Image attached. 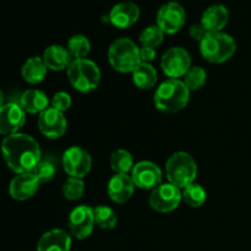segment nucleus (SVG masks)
<instances>
[{"label": "nucleus", "mask_w": 251, "mask_h": 251, "mask_svg": "<svg viewBox=\"0 0 251 251\" xmlns=\"http://www.w3.org/2000/svg\"><path fill=\"white\" fill-rule=\"evenodd\" d=\"M1 153L7 167L16 174L31 173L42 156L38 142L29 135L20 132L2 140Z\"/></svg>", "instance_id": "nucleus-1"}, {"label": "nucleus", "mask_w": 251, "mask_h": 251, "mask_svg": "<svg viewBox=\"0 0 251 251\" xmlns=\"http://www.w3.org/2000/svg\"><path fill=\"white\" fill-rule=\"evenodd\" d=\"M190 100V90L183 80L168 78L163 81L153 96L154 107L162 113L173 114L183 110Z\"/></svg>", "instance_id": "nucleus-2"}, {"label": "nucleus", "mask_w": 251, "mask_h": 251, "mask_svg": "<svg viewBox=\"0 0 251 251\" xmlns=\"http://www.w3.org/2000/svg\"><path fill=\"white\" fill-rule=\"evenodd\" d=\"M66 76L70 85L81 93H90L100 86V68L90 59H74L66 70Z\"/></svg>", "instance_id": "nucleus-3"}, {"label": "nucleus", "mask_w": 251, "mask_h": 251, "mask_svg": "<svg viewBox=\"0 0 251 251\" xmlns=\"http://www.w3.org/2000/svg\"><path fill=\"white\" fill-rule=\"evenodd\" d=\"M166 176L168 183L183 190L188 185L195 183L198 176V164L186 152H176L167 159Z\"/></svg>", "instance_id": "nucleus-4"}, {"label": "nucleus", "mask_w": 251, "mask_h": 251, "mask_svg": "<svg viewBox=\"0 0 251 251\" xmlns=\"http://www.w3.org/2000/svg\"><path fill=\"white\" fill-rule=\"evenodd\" d=\"M108 61L118 73H132L141 64L140 48L126 37L115 39L108 49Z\"/></svg>", "instance_id": "nucleus-5"}, {"label": "nucleus", "mask_w": 251, "mask_h": 251, "mask_svg": "<svg viewBox=\"0 0 251 251\" xmlns=\"http://www.w3.org/2000/svg\"><path fill=\"white\" fill-rule=\"evenodd\" d=\"M235 50L237 43L234 38L223 32H208L200 42V53L208 63H225L234 55Z\"/></svg>", "instance_id": "nucleus-6"}, {"label": "nucleus", "mask_w": 251, "mask_h": 251, "mask_svg": "<svg viewBox=\"0 0 251 251\" xmlns=\"http://www.w3.org/2000/svg\"><path fill=\"white\" fill-rule=\"evenodd\" d=\"M191 68V56L181 47H172L161 58V69L168 78L180 80Z\"/></svg>", "instance_id": "nucleus-7"}, {"label": "nucleus", "mask_w": 251, "mask_h": 251, "mask_svg": "<svg viewBox=\"0 0 251 251\" xmlns=\"http://www.w3.org/2000/svg\"><path fill=\"white\" fill-rule=\"evenodd\" d=\"M61 163L69 176L83 179L92 168V157L82 147L71 146L63 153Z\"/></svg>", "instance_id": "nucleus-8"}, {"label": "nucleus", "mask_w": 251, "mask_h": 251, "mask_svg": "<svg viewBox=\"0 0 251 251\" xmlns=\"http://www.w3.org/2000/svg\"><path fill=\"white\" fill-rule=\"evenodd\" d=\"M183 201L181 190L171 183H162L151 191L149 203L159 213H168L179 207Z\"/></svg>", "instance_id": "nucleus-9"}, {"label": "nucleus", "mask_w": 251, "mask_h": 251, "mask_svg": "<svg viewBox=\"0 0 251 251\" xmlns=\"http://www.w3.org/2000/svg\"><path fill=\"white\" fill-rule=\"evenodd\" d=\"M185 20V9L176 1L166 2L157 12V26L166 34H174L180 31Z\"/></svg>", "instance_id": "nucleus-10"}, {"label": "nucleus", "mask_w": 251, "mask_h": 251, "mask_svg": "<svg viewBox=\"0 0 251 251\" xmlns=\"http://www.w3.org/2000/svg\"><path fill=\"white\" fill-rule=\"evenodd\" d=\"M68 226L70 233L76 239L82 240L90 237L96 226L93 207L81 205L74 208L69 215Z\"/></svg>", "instance_id": "nucleus-11"}, {"label": "nucleus", "mask_w": 251, "mask_h": 251, "mask_svg": "<svg viewBox=\"0 0 251 251\" xmlns=\"http://www.w3.org/2000/svg\"><path fill=\"white\" fill-rule=\"evenodd\" d=\"M131 179L135 186L142 190H153L161 185L163 172L151 161L137 162L131 171Z\"/></svg>", "instance_id": "nucleus-12"}, {"label": "nucleus", "mask_w": 251, "mask_h": 251, "mask_svg": "<svg viewBox=\"0 0 251 251\" xmlns=\"http://www.w3.org/2000/svg\"><path fill=\"white\" fill-rule=\"evenodd\" d=\"M38 129L46 137L51 140L64 136L68 129V120L63 112L49 107L38 117Z\"/></svg>", "instance_id": "nucleus-13"}, {"label": "nucleus", "mask_w": 251, "mask_h": 251, "mask_svg": "<svg viewBox=\"0 0 251 251\" xmlns=\"http://www.w3.org/2000/svg\"><path fill=\"white\" fill-rule=\"evenodd\" d=\"M26 123V112L20 103L10 102L0 108V135L10 136L19 132Z\"/></svg>", "instance_id": "nucleus-14"}, {"label": "nucleus", "mask_w": 251, "mask_h": 251, "mask_svg": "<svg viewBox=\"0 0 251 251\" xmlns=\"http://www.w3.org/2000/svg\"><path fill=\"white\" fill-rule=\"evenodd\" d=\"M135 184L131 176L114 174L108 181L107 191L110 200L115 203H124L132 198L135 193Z\"/></svg>", "instance_id": "nucleus-15"}, {"label": "nucleus", "mask_w": 251, "mask_h": 251, "mask_svg": "<svg viewBox=\"0 0 251 251\" xmlns=\"http://www.w3.org/2000/svg\"><path fill=\"white\" fill-rule=\"evenodd\" d=\"M140 17V7L132 1L118 2L109 12L110 24L120 29L132 26Z\"/></svg>", "instance_id": "nucleus-16"}, {"label": "nucleus", "mask_w": 251, "mask_h": 251, "mask_svg": "<svg viewBox=\"0 0 251 251\" xmlns=\"http://www.w3.org/2000/svg\"><path fill=\"white\" fill-rule=\"evenodd\" d=\"M39 183L32 173L17 174L9 185V194L17 201H25L31 199L38 190Z\"/></svg>", "instance_id": "nucleus-17"}, {"label": "nucleus", "mask_w": 251, "mask_h": 251, "mask_svg": "<svg viewBox=\"0 0 251 251\" xmlns=\"http://www.w3.org/2000/svg\"><path fill=\"white\" fill-rule=\"evenodd\" d=\"M229 21V11L225 5L215 4L208 6L201 16L200 24L207 32H222Z\"/></svg>", "instance_id": "nucleus-18"}, {"label": "nucleus", "mask_w": 251, "mask_h": 251, "mask_svg": "<svg viewBox=\"0 0 251 251\" xmlns=\"http://www.w3.org/2000/svg\"><path fill=\"white\" fill-rule=\"evenodd\" d=\"M71 237L63 229H50L38 240L37 251H70Z\"/></svg>", "instance_id": "nucleus-19"}, {"label": "nucleus", "mask_w": 251, "mask_h": 251, "mask_svg": "<svg viewBox=\"0 0 251 251\" xmlns=\"http://www.w3.org/2000/svg\"><path fill=\"white\" fill-rule=\"evenodd\" d=\"M42 59H43L44 64L48 68V70L53 71L68 70L69 65L74 60L71 58L70 53H69L68 48H65L63 46H58V44L47 47Z\"/></svg>", "instance_id": "nucleus-20"}, {"label": "nucleus", "mask_w": 251, "mask_h": 251, "mask_svg": "<svg viewBox=\"0 0 251 251\" xmlns=\"http://www.w3.org/2000/svg\"><path fill=\"white\" fill-rule=\"evenodd\" d=\"M48 96L39 90H27L20 97V105L22 109L29 114H41L42 112L50 107Z\"/></svg>", "instance_id": "nucleus-21"}, {"label": "nucleus", "mask_w": 251, "mask_h": 251, "mask_svg": "<svg viewBox=\"0 0 251 251\" xmlns=\"http://www.w3.org/2000/svg\"><path fill=\"white\" fill-rule=\"evenodd\" d=\"M47 71H48V68L44 64L43 59L39 56H32V58L27 59L22 65L21 75L26 82L31 83V85H37L44 80Z\"/></svg>", "instance_id": "nucleus-22"}, {"label": "nucleus", "mask_w": 251, "mask_h": 251, "mask_svg": "<svg viewBox=\"0 0 251 251\" xmlns=\"http://www.w3.org/2000/svg\"><path fill=\"white\" fill-rule=\"evenodd\" d=\"M132 82L140 90H151L154 87L157 80H158V74L156 68L150 63H141L134 71L131 73Z\"/></svg>", "instance_id": "nucleus-23"}, {"label": "nucleus", "mask_w": 251, "mask_h": 251, "mask_svg": "<svg viewBox=\"0 0 251 251\" xmlns=\"http://www.w3.org/2000/svg\"><path fill=\"white\" fill-rule=\"evenodd\" d=\"M109 163L110 168L115 174H127L132 171L135 166L131 153L124 149H119L113 152Z\"/></svg>", "instance_id": "nucleus-24"}, {"label": "nucleus", "mask_w": 251, "mask_h": 251, "mask_svg": "<svg viewBox=\"0 0 251 251\" xmlns=\"http://www.w3.org/2000/svg\"><path fill=\"white\" fill-rule=\"evenodd\" d=\"M181 196H183L184 202L194 208L201 207L202 205H205L206 200H207V193H206V190L200 184L196 183L190 184L185 189H183L181 190Z\"/></svg>", "instance_id": "nucleus-25"}, {"label": "nucleus", "mask_w": 251, "mask_h": 251, "mask_svg": "<svg viewBox=\"0 0 251 251\" xmlns=\"http://www.w3.org/2000/svg\"><path fill=\"white\" fill-rule=\"evenodd\" d=\"M66 48L73 59H86L91 51V42L83 34H75L68 41Z\"/></svg>", "instance_id": "nucleus-26"}, {"label": "nucleus", "mask_w": 251, "mask_h": 251, "mask_svg": "<svg viewBox=\"0 0 251 251\" xmlns=\"http://www.w3.org/2000/svg\"><path fill=\"white\" fill-rule=\"evenodd\" d=\"M95 222L102 229H113L118 223V216L112 207L105 205L97 206L93 208Z\"/></svg>", "instance_id": "nucleus-27"}, {"label": "nucleus", "mask_w": 251, "mask_h": 251, "mask_svg": "<svg viewBox=\"0 0 251 251\" xmlns=\"http://www.w3.org/2000/svg\"><path fill=\"white\" fill-rule=\"evenodd\" d=\"M184 83L191 91H198L205 86L207 81V73L201 66H191L184 76Z\"/></svg>", "instance_id": "nucleus-28"}, {"label": "nucleus", "mask_w": 251, "mask_h": 251, "mask_svg": "<svg viewBox=\"0 0 251 251\" xmlns=\"http://www.w3.org/2000/svg\"><path fill=\"white\" fill-rule=\"evenodd\" d=\"M164 32L159 28L157 25H151L146 27L144 31L140 33L139 41L142 47H149V48L156 49L159 44L163 42Z\"/></svg>", "instance_id": "nucleus-29"}, {"label": "nucleus", "mask_w": 251, "mask_h": 251, "mask_svg": "<svg viewBox=\"0 0 251 251\" xmlns=\"http://www.w3.org/2000/svg\"><path fill=\"white\" fill-rule=\"evenodd\" d=\"M85 193V183L82 179L69 176L63 185V195L69 201H77Z\"/></svg>", "instance_id": "nucleus-30"}, {"label": "nucleus", "mask_w": 251, "mask_h": 251, "mask_svg": "<svg viewBox=\"0 0 251 251\" xmlns=\"http://www.w3.org/2000/svg\"><path fill=\"white\" fill-rule=\"evenodd\" d=\"M31 173L36 176L37 180L41 184L48 183V181L53 180L55 176L56 168L53 162L49 159H41Z\"/></svg>", "instance_id": "nucleus-31"}, {"label": "nucleus", "mask_w": 251, "mask_h": 251, "mask_svg": "<svg viewBox=\"0 0 251 251\" xmlns=\"http://www.w3.org/2000/svg\"><path fill=\"white\" fill-rule=\"evenodd\" d=\"M73 104V100H71L70 95L64 91H60V92H56L55 95L53 96L50 100V107L55 108L59 112H65Z\"/></svg>", "instance_id": "nucleus-32"}, {"label": "nucleus", "mask_w": 251, "mask_h": 251, "mask_svg": "<svg viewBox=\"0 0 251 251\" xmlns=\"http://www.w3.org/2000/svg\"><path fill=\"white\" fill-rule=\"evenodd\" d=\"M207 33L208 32L206 31V28L201 24L193 25V26L190 27V31H189V34H190L191 38H193L194 41H198V42L202 41Z\"/></svg>", "instance_id": "nucleus-33"}, {"label": "nucleus", "mask_w": 251, "mask_h": 251, "mask_svg": "<svg viewBox=\"0 0 251 251\" xmlns=\"http://www.w3.org/2000/svg\"><path fill=\"white\" fill-rule=\"evenodd\" d=\"M157 51L154 48H149V47H141L140 48V59L141 63H150L156 59Z\"/></svg>", "instance_id": "nucleus-34"}, {"label": "nucleus", "mask_w": 251, "mask_h": 251, "mask_svg": "<svg viewBox=\"0 0 251 251\" xmlns=\"http://www.w3.org/2000/svg\"><path fill=\"white\" fill-rule=\"evenodd\" d=\"M4 105V95H2V92L0 91V108Z\"/></svg>", "instance_id": "nucleus-35"}]
</instances>
